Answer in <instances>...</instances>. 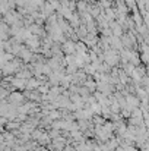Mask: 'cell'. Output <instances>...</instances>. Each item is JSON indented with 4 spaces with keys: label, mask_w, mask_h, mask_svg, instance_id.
Returning a JSON list of instances; mask_svg holds the SVG:
<instances>
[{
    "label": "cell",
    "mask_w": 149,
    "mask_h": 151,
    "mask_svg": "<svg viewBox=\"0 0 149 151\" xmlns=\"http://www.w3.org/2000/svg\"><path fill=\"white\" fill-rule=\"evenodd\" d=\"M63 49H64L66 53H75V50H76V44L72 43V41H66L64 46H63Z\"/></svg>",
    "instance_id": "cell-1"
},
{
    "label": "cell",
    "mask_w": 149,
    "mask_h": 151,
    "mask_svg": "<svg viewBox=\"0 0 149 151\" xmlns=\"http://www.w3.org/2000/svg\"><path fill=\"white\" fill-rule=\"evenodd\" d=\"M25 43H26L28 46H31L32 49H37V47L40 46V40H38V37H37V35H34L32 38H29V40H26Z\"/></svg>",
    "instance_id": "cell-2"
}]
</instances>
